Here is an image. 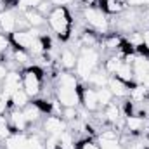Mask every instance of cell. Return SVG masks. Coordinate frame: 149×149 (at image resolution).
Segmentation results:
<instances>
[{"label": "cell", "mask_w": 149, "mask_h": 149, "mask_svg": "<svg viewBox=\"0 0 149 149\" xmlns=\"http://www.w3.org/2000/svg\"><path fill=\"white\" fill-rule=\"evenodd\" d=\"M43 142H45V149H59V135H47Z\"/></svg>", "instance_id": "f546056e"}, {"label": "cell", "mask_w": 149, "mask_h": 149, "mask_svg": "<svg viewBox=\"0 0 149 149\" xmlns=\"http://www.w3.org/2000/svg\"><path fill=\"white\" fill-rule=\"evenodd\" d=\"M9 109V106H7V102H3L2 101V97H0V114H5V111Z\"/></svg>", "instance_id": "d590c367"}, {"label": "cell", "mask_w": 149, "mask_h": 149, "mask_svg": "<svg viewBox=\"0 0 149 149\" xmlns=\"http://www.w3.org/2000/svg\"><path fill=\"white\" fill-rule=\"evenodd\" d=\"M30 95L24 92V88L21 87V88H17L14 94H12V97H10V101H9V108L10 109H23V108H26L28 104H30Z\"/></svg>", "instance_id": "5bb4252c"}, {"label": "cell", "mask_w": 149, "mask_h": 149, "mask_svg": "<svg viewBox=\"0 0 149 149\" xmlns=\"http://www.w3.org/2000/svg\"><path fill=\"white\" fill-rule=\"evenodd\" d=\"M101 2H106V0H101Z\"/></svg>", "instance_id": "f35d334b"}, {"label": "cell", "mask_w": 149, "mask_h": 149, "mask_svg": "<svg viewBox=\"0 0 149 149\" xmlns=\"http://www.w3.org/2000/svg\"><path fill=\"white\" fill-rule=\"evenodd\" d=\"M23 113H24V118H26V121L30 123V127H31V125H37L38 121L42 120V116H43L42 109L38 108L35 102H30L26 108H23Z\"/></svg>", "instance_id": "e0dca14e"}, {"label": "cell", "mask_w": 149, "mask_h": 149, "mask_svg": "<svg viewBox=\"0 0 149 149\" xmlns=\"http://www.w3.org/2000/svg\"><path fill=\"white\" fill-rule=\"evenodd\" d=\"M56 99L61 102L63 108H76L80 104V90L78 88H71V87H56L54 92Z\"/></svg>", "instance_id": "8992f818"}, {"label": "cell", "mask_w": 149, "mask_h": 149, "mask_svg": "<svg viewBox=\"0 0 149 149\" xmlns=\"http://www.w3.org/2000/svg\"><path fill=\"white\" fill-rule=\"evenodd\" d=\"M61 118H63L66 123H70V121H73V120L78 118V109H76V108H63Z\"/></svg>", "instance_id": "f1b7e54d"}, {"label": "cell", "mask_w": 149, "mask_h": 149, "mask_svg": "<svg viewBox=\"0 0 149 149\" xmlns=\"http://www.w3.org/2000/svg\"><path fill=\"white\" fill-rule=\"evenodd\" d=\"M83 2V5H87V7H95L97 3H101V0H81Z\"/></svg>", "instance_id": "e575fe53"}, {"label": "cell", "mask_w": 149, "mask_h": 149, "mask_svg": "<svg viewBox=\"0 0 149 149\" xmlns=\"http://www.w3.org/2000/svg\"><path fill=\"white\" fill-rule=\"evenodd\" d=\"M108 80H109V74L106 73L104 70H95L94 73L88 76V85L94 87V88H101V87H108Z\"/></svg>", "instance_id": "ac0fdd59"}, {"label": "cell", "mask_w": 149, "mask_h": 149, "mask_svg": "<svg viewBox=\"0 0 149 149\" xmlns=\"http://www.w3.org/2000/svg\"><path fill=\"white\" fill-rule=\"evenodd\" d=\"M17 12L12 9H7L0 12V31L3 35H12L17 30Z\"/></svg>", "instance_id": "30bf717a"}, {"label": "cell", "mask_w": 149, "mask_h": 149, "mask_svg": "<svg viewBox=\"0 0 149 149\" xmlns=\"http://www.w3.org/2000/svg\"><path fill=\"white\" fill-rule=\"evenodd\" d=\"M10 54H12V61H16V64H19V66H26V68L31 66L30 52H26V50H23V49H16V47H12Z\"/></svg>", "instance_id": "cb8c5ba5"}, {"label": "cell", "mask_w": 149, "mask_h": 149, "mask_svg": "<svg viewBox=\"0 0 149 149\" xmlns=\"http://www.w3.org/2000/svg\"><path fill=\"white\" fill-rule=\"evenodd\" d=\"M21 14H23V17L28 21L30 28H43V26L47 24V17L38 10L37 7L24 9V10H21Z\"/></svg>", "instance_id": "8fae6325"}, {"label": "cell", "mask_w": 149, "mask_h": 149, "mask_svg": "<svg viewBox=\"0 0 149 149\" xmlns=\"http://www.w3.org/2000/svg\"><path fill=\"white\" fill-rule=\"evenodd\" d=\"M127 7H148L149 9V0H125Z\"/></svg>", "instance_id": "d6a6232c"}, {"label": "cell", "mask_w": 149, "mask_h": 149, "mask_svg": "<svg viewBox=\"0 0 149 149\" xmlns=\"http://www.w3.org/2000/svg\"><path fill=\"white\" fill-rule=\"evenodd\" d=\"M42 2H43V0H19L17 5H19L21 10H24V9H30V7H38Z\"/></svg>", "instance_id": "4dcf8cb0"}, {"label": "cell", "mask_w": 149, "mask_h": 149, "mask_svg": "<svg viewBox=\"0 0 149 149\" xmlns=\"http://www.w3.org/2000/svg\"><path fill=\"white\" fill-rule=\"evenodd\" d=\"M59 149H78V141L74 137V132L66 128L59 135Z\"/></svg>", "instance_id": "ffe728a7"}, {"label": "cell", "mask_w": 149, "mask_h": 149, "mask_svg": "<svg viewBox=\"0 0 149 149\" xmlns=\"http://www.w3.org/2000/svg\"><path fill=\"white\" fill-rule=\"evenodd\" d=\"M78 149H101V148H99V144H97L95 141H92V139H85V141L78 142Z\"/></svg>", "instance_id": "1f68e13d"}, {"label": "cell", "mask_w": 149, "mask_h": 149, "mask_svg": "<svg viewBox=\"0 0 149 149\" xmlns=\"http://www.w3.org/2000/svg\"><path fill=\"white\" fill-rule=\"evenodd\" d=\"M23 88L30 97H38L42 92V74L43 71L38 66H30L23 71Z\"/></svg>", "instance_id": "277c9868"}, {"label": "cell", "mask_w": 149, "mask_h": 149, "mask_svg": "<svg viewBox=\"0 0 149 149\" xmlns=\"http://www.w3.org/2000/svg\"><path fill=\"white\" fill-rule=\"evenodd\" d=\"M121 63H123V56L121 54H113V56H109L106 61H104V71L109 74V76H114V73L118 71V68L121 66Z\"/></svg>", "instance_id": "44dd1931"}, {"label": "cell", "mask_w": 149, "mask_h": 149, "mask_svg": "<svg viewBox=\"0 0 149 149\" xmlns=\"http://www.w3.org/2000/svg\"><path fill=\"white\" fill-rule=\"evenodd\" d=\"M101 9L106 14H121L127 9V5L121 0H106V2H101Z\"/></svg>", "instance_id": "7402d4cb"}, {"label": "cell", "mask_w": 149, "mask_h": 149, "mask_svg": "<svg viewBox=\"0 0 149 149\" xmlns=\"http://www.w3.org/2000/svg\"><path fill=\"white\" fill-rule=\"evenodd\" d=\"M12 128H10V123H9V116L5 114H0V141H5L12 135Z\"/></svg>", "instance_id": "4316f807"}, {"label": "cell", "mask_w": 149, "mask_h": 149, "mask_svg": "<svg viewBox=\"0 0 149 149\" xmlns=\"http://www.w3.org/2000/svg\"><path fill=\"white\" fill-rule=\"evenodd\" d=\"M116 78H120L121 81H125V83H128V85H134L135 81H134V70H132V64L130 63H127L125 59H123V63H121V66L118 68V71L114 73Z\"/></svg>", "instance_id": "d6986e66"}, {"label": "cell", "mask_w": 149, "mask_h": 149, "mask_svg": "<svg viewBox=\"0 0 149 149\" xmlns=\"http://www.w3.org/2000/svg\"><path fill=\"white\" fill-rule=\"evenodd\" d=\"M83 19H85L87 26L95 33H108V30H109L108 14L101 7H85L83 9Z\"/></svg>", "instance_id": "3957f363"}, {"label": "cell", "mask_w": 149, "mask_h": 149, "mask_svg": "<svg viewBox=\"0 0 149 149\" xmlns=\"http://www.w3.org/2000/svg\"><path fill=\"white\" fill-rule=\"evenodd\" d=\"M40 37H43V31H40V28H30V30H17V31H14L12 35H9V40H10L12 47L30 52L31 45Z\"/></svg>", "instance_id": "5b68a950"}, {"label": "cell", "mask_w": 149, "mask_h": 149, "mask_svg": "<svg viewBox=\"0 0 149 149\" xmlns=\"http://www.w3.org/2000/svg\"><path fill=\"white\" fill-rule=\"evenodd\" d=\"M7 3H9V0H0V12L7 10Z\"/></svg>", "instance_id": "8d00e7d4"}, {"label": "cell", "mask_w": 149, "mask_h": 149, "mask_svg": "<svg viewBox=\"0 0 149 149\" xmlns=\"http://www.w3.org/2000/svg\"><path fill=\"white\" fill-rule=\"evenodd\" d=\"M9 123H10V128H12L14 134L16 132H26L30 128V123L26 121L23 109H10V113H9Z\"/></svg>", "instance_id": "7c38bea8"}, {"label": "cell", "mask_w": 149, "mask_h": 149, "mask_svg": "<svg viewBox=\"0 0 149 149\" xmlns=\"http://www.w3.org/2000/svg\"><path fill=\"white\" fill-rule=\"evenodd\" d=\"M108 88L111 90L113 97H121V99L128 97V92H130V85L125 83V81H121V80L116 78V76H109V80H108Z\"/></svg>", "instance_id": "4fadbf2b"}, {"label": "cell", "mask_w": 149, "mask_h": 149, "mask_svg": "<svg viewBox=\"0 0 149 149\" xmlns=\"http://www.w3.org/2000/svg\"><path fill=\"white\" fill-rule=\"evenodd\" d=\"M57 80V85L59 87H71V88H78V76L71 71H64V73H59V76L56 78Z\"/></svg>", "instance_id": "603a6c76"}, {"label": "cell", "mask_w": 149, "mask_h": 149, "mask_svg": "<svg viewBox=\"0 0 149 149\" xmlns=\"http://www.w3.org/2000/svg\"><path fill=\"white\" fill-rule=\"evenodd\" d=\"M95 92H97V101H99V106H101V108H106L108 104L113 102V94L108 87L95 88Z\"/></svg>", "instance_id": "484cf974"}, {"label": "cell", "mask_w": 149, "mask_h": 149, "mask_svg": "<svg viewBox=\"0 0 149 149\" xmlns=\"http://www.w3.org/2000/svg\"><path fill=\"white\" fill-rule=\"evenodd\" d=\"M10 49H12V43H10L9 37L3 35V33H0V63L5 61V56H7V52Z\"/></svg>", "instance_id": "83f0119b"}, {"label": "cell", "mask_w": 149, "mask_h": 149, "mask_svg": "<svg viewBox=\"0 0 149 149\" xmlns=\"http://www.w3.org/2000/svg\"><path fill=\"white\" fill-rule=\"evenodd\" d=\"M3 142L5 149H28V137L24 135V132H16Z\"/></svg>", "instance_id": "9a60e30c"}, {"label": "cell", "mask_w": 149, "mask_h": 149, "mask_svg": "<svg viewBox=\"0 0 149 149\" xmlns=\"http://www.w3.org/2000/svg\"><path fill=\"white\" fill-rule=\"evenodd\" d=\"M42 125L47 135H61L68 128V123L61 116H54V114H47L42 120Z\"/></svg>", "instance_id": "ba28073f"}, {"label": "cell", "mask_w": 149, "mask_h": 149, "mask_svg": "<svg viewBox=\"0 0 149 149\" xmlns=\"http://www.w3.org/2000/svg\"><path fill=\"white\" fill-rule=\"evenodd\" d=\"M76 59H78V54L71 50V49H64L63 52H61V56H59V64H61V68H64L66 71H71L74 70V66H76Z\"/></svg>", "instance_id": "2e32d148"}, {"label": "cell", "mask_w": 149, "mask_h": 149, "mask_svg": "<svg viewBox=\"0 0 149 149\" xmlns=\"http://www.w3.org/2000/svg\"><path fill=\"white\" fill-rule=\"evenodd\" d=\"M78 90H80V102L87 111L95 113L101 109L99 101H97V92L94 87H90V85L88 87H78Z\"/></svg>", "instance_id": "52a82bcc"}, {"label": "cell", "mask_w": 149, "mask_h": 149, "mask_svg": "<svg viewBox=\"0 0 149 149\" xmlns=\"http://www.w3.org/2000/svg\"><path fill=\"white\" fill-rule=\"evenodd\" d=\"M123 42H125V40L120 37V35H116V33H113V35H106L104 40H102L104 49H108V50H120V47H121Z\"/></svg>", "instance_id": "d4e9b609"}, {"label": "cell", "mask_w": 149, "mask_h": 149, "mask_svg": "<svg viewBox=\"0 0 149 149\" xmlns=\"http://www.w3.org/2000/svg\"><path fill=\"white\" fill-rule=\"evenodd\" d=\"M47 24L61 40H68L73 26V19L68 7H52V10L47 14Z\"/></svg>", "instance_id": "6da1fadb"}, {"label": "cell", "mask_w": 149, "mask_h": 149, "mask_svg": "<svg viewBox=\"0 0 149 149\" xmlns=\"http://www.w3.org/2000/svg\"><path fill=\"white\" fill-rule=\"evenodd\" d=\"M141 35H142V45L149 50V28L144 30V31H141Z\"/></svg>", "instance_id": "836d02e7"}, {"label": "cell", "mask_w": 149, "mask_h": 149, "mask_svg": "<svg viewBox=\"0 0 149 149\" xmlns=\"http://www.w3.org/2000/svg\"><path fill=\"white\" fill-rule=\"evenodd\" d=\"M99 64H101L99 50H95V47H81L74 66L76 76H80L81 80H88V76L99 68Z\"/></svg>", "instance_id": "7a4b0ae2"}, {"label": "cell", "mask_w": 149, "mask_h": 149, "mask_svg": "<svg viewBox=\"0 0 149 149\" xmlns=\"http://www.w3.org/2000/svg\"><path fill=\"white\" fill-rule=\"evenodd\" d=\"M104 111H102V116H104V120L108 121V123H111L114 127H118V128H125V116H123V113H121V108L118 106V104H108L106 108H102Z\"/></svg>", "instance_id": "9c48e42d"}, {"label": "cell", "mask_w": 149, "mask_h": 149, "mask_svg": "<svg viewBox=\"0 0 149 149\" xmlns=\"http://www.w3.org/2000/svg\"><path fill=\"white\" fill-rule=\"evenodd\" d=\"M108 149H127V148L120 142V144H114V146H111V148H108Z\"/></svg>", "instance_id": "74e56055"}]
</instances>
